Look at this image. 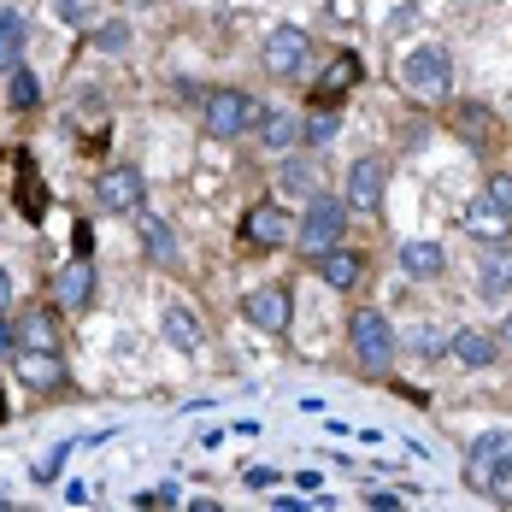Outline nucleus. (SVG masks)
I'll return each instance as SVG.
<instances>
[{
	"mask_svg": "<svg viewBox=\"0 0 512 512\" xmlns=\"http://www.w3.org/2000/svg\"><path fill=\"white\" fill-rule=\"evenodd\" d=\"M471 489H483L489 501L512 507V430H483L471 442V460H465Z\"/></svg>",
	"mask_w": 512,
	"mask_h": 512,
	"instance_id": "nucleus-1",
	"label": "nucleus"
},
{
	"mask_svg": "<svg viewBox=\"0 0 512 512\" xmlns=\"http://www.w3.org/2000/svg\"><path fill=\"white\" fill-rule=\"evenodd\" d=\"M401 89H407L412 101H448V89H454V65H448V53L436 48V42L401 53Z\"/></svg>",
	"mask_w": 512,
	"mask_h": 512,
	"instance_id": "nucleus-2",
	"label": "nucleus"
},
{
	"mask_svg": "<svg viewBox=\"0 0 512 512\" xmlns=\"http://www.w3.org/2000/svg\"><path fill=\"white\" fill-rule=\"evenodd\" d=\"M295 236H301L295 248H301L307 259L342 248V236H348V201H336V195H312L307 218H301V230H295Z\"/></svg>",
	"mask_w": 512,
	"mask_h": 512,
	"instance_id": "nucleus-3",
	"label": "nucleus"
},
{
	"mask_svg": "<svg viewBox=\"0 0 512 512\" xmlns=\"http://www.w3.org/2000/svg\"><path fill=\"white\" fill-rule=\"evenodd\" d=\"M254 124H259L254 95H242V89H212V95H206V130H212L218 142H236V136H248Z\"/></svg>",
	"mask_w": 512,
	"mask_h": 512,
	"instance_id": "nucleus-4",
	"label": "nucleus"
},
{
	"mask_svg": "<svg viewBox=\"0 0 512 512\" xmlns=\"http://www.w3.org/2000/svg\"><path fill=\"white\" fill-rule=\"evenodd\" d=\"M348 330H354V354H359L365 371H389V365H395V330H389V318H383V312L359 307Z\"/></svg>",
	"mask_w": 512,
	"mask_h": 512,
	"instance_id": "nucleus-5",
	"label": "nucleus"
},
{
	"mask_svg": "<svg viewBox=\"0 0 512 512\" xmlns=\"http://www.w3.org/2000/svg\"><path fill=\"white\" fill-rule=\"evenodd\" d=\"M89 301H95V259L77 254L71 265L53 271V307L59 312H83Z\"/></svg>",
	"mask_w": 512,
	"mask_h": 512,
	"instance_id": "nucleus-6",
	"label": "nucleus"
},
{
	"mask_svg": "<svg viewBox=\"0 0 512 512\" xmlns=\"http://www.w3.org/2000/svg\"><path fill=\"white\" fill-rule=\"evenodd\" d=\"M95 206H101V212H136V206H142V171H136V165H112V171H101Z\"/></svg>",
	"mask_w": 512,
	"mask_h": 512,
	"instance_id": "nucleus-7",
	"label": "nucleus"
},
{
	"mask_svg": "<svg viewBox=\"0 0 512 512\" xmlns=\"http://www.w3.org/2000/svg\"><path fill=\"white\" fill-rule=\"evenodd\" d=\"M289 312H295V301H289V289H283V283H265V289H254V295L242 301V318L259 324V330H271V336H283V330H289Z\"/></svg>",
	"mask_w": 512,
	"mask_h": 512,
	"instance_id": "nucleus-8",
	"label": "nucleus"
},
{
	"mask_svg": "<svg viewBox=\"0 0 512 512\" xmlns=\"http://www.w3.org/2000/svg\"><path fill=\"white\" fill-rule=\"evenodd\" d=\"M307 53H312V42H307V30H295V24H283V30L265 36V65L277 77H301L307 71Z\"/></svg>",
	"mask_w": 512,
	"mask_h": 512,
	"instance_id": "nucleus-9",
	"label": "nucleus"
},
{
	"mask_svg": "<svg viewBox=\"0 0 512 512\" xmlns=\"http://www.w3.org/2000/svg\"><path fill=\"white\" fill-rule=\"evenodd\" d=\"M283 236H289V218H283L277 201H254L242 212V242H254V248H283Z\"/></svg>",
	"mask_w": 512,
	"mask_h": 512,
	"instance_id": "nucleus-10",
	"label": "nucleus"
},
{
	"mask_svg": "<svg viewBox=\"0 0 512 512\" xmlns=\"http://www.w3.org/2000/svg\"><path fill=\"white\" fill-rule=\"evenodd\" d=\"M383 183H389V171H383V159H354V171H348V206H359V212H377V201H383Z\"/></svg>",
	"mask_w": 512,
	"mask_h": 512,
	"instance_id": "nucleus-11",
	"label": "nucleus"
},
{
	"mask_svg": "<svg viewBox=\"0 0 512 512\" xmlns=\"http://www.w3.org/2000/svg\"><path fill=\"white\" fill-rule=\"evenodd\" d=\"M12 359H18V377L30 383V389H53V383H65V365H59V354L53 348H12Z\"/></svg>",
	"mask_w": 512,
	"mask_h": 512,
	"instance_id": "nucleus-12",
	"label": "nucleus"
},
{
	"mask_svg": "<svg viewBox=\"0 0 512 512\" xmlns=\"http://www.w3.org/2000/svg\"><path fill=\"white\" fill-rule=\"evenodd\" d=\"M354 83H359V53H336V59H330V71H324V77L312 83V101H318V106L342 101V95H348Z\"/></svg>",
	"mask_w": 512,
	"mask_h": 512,
	"instance_id": "nucleus-13",
	"label": "nucleus"
},
{
	"mask_svg": "<svg viewBox=\"0 0 512 512\" xmlns=\"http://www.w3.org/2000/svg\"><path fill=\"white\" fill-rule=\"evenodd\" d=\"M12 171H18V206H24V218H42V212H48V201H42L36 154H30V148H18V154H12Z\"/></svg>",
	"mask_w": 512,
	"mask_h": 512,
	"instance_id": "nucleus-14",
	"label": "nucleus"
},
{
	"mask_svg": "<svg viewBox=\"0 0 512 512\" xmlns=\"http://www.w3.org/2000/svg\"><path fill=\"white\" fill-rule=\"evenodd\" d=\"M512 289V242H489L483 248V295L501 301Z\"/></svg>",
	"mask_w": 512,
	"mask_h": 512,
	"instance_id": "nucleus-15",
	"label": "nucleus"
},
{
	"mask_svg": "<svg viewBox=\"0 0 512 512\" xmlns=\"http://www.w3.org/2000/svg\"><path fill=\"white\" fill-rule=\"evenodd\" d=\"M159 330H165V342H171V348H183V354H195V348H201V336H206L201 318H195L189 307H165Z\"/></svg>",
	"mask_w": 512,
	"mask_h": 512,
	"instance_id": "nucleus-16",
	"label": "nucleus"
},
{
	"mask_svg": "<svg viewBox=\"0 0 512 512\" xmlns=\"http://www.w3.org/2000/svg\"><path fill=\"white\" fill-rule=\"evenodd\" d=\"M136 230H142V248H148L154 265H177V236H171V224H165V218L142 212V218H136Z\"/></svg>",
	"mask_w": 512,
	"mask_h": 512,
	"instance_id": "nucleus-17",
	"label": "nucleus"
},
{
	"mask_svg": "<svg viewBox=\"0 0 512 512\" xmlns=\"http://www.w3.org/2000/svg\"><path fill=\"white\" fill-rule=\"evenodd\" d=\"M312 265H318V277H324L330 289H354L359 271H365V265H359V254H348V248H330V254H318Z\"/></svg>",
	"mask_w": 512,
	"mask_h": 512,
	"instance_id": "nucleus-18",
	"label": "nucleus"
},
{
	"mask_svg": "<svg viewBox=\"0 0 512 512\" xmlns=\"http://www.w3.org/2000/svg\"><path fill=\"white\" fill-rule=\"evenodd\" d=\"M254 130H259V142H265V148H277V154L301 142V124H295L289 112H259V124H254Z\"/></svg>",
	"mask_w": 512,
	"mask_h": 512,
	"instance_id": "nucleus-19",
	"label": "nucleus"
},
{
	"mask_svg": "<svg viewBox=\"0 0 512 512\" xmlns=\"http://www.w3.org/2000/svg\"><path fill=\"white\" fill-rule=\"evenodd\" d=\"M448 348L460 354V365H495V354H501V348H495V342H489L483 330H460V336H454Z\"/></svg>",
	"mask_w": 512,
	"mask_h": 512,
	"instance_id": "nucleus-20",
	"label": "nucleus"
},
{
	"mask_svg": "<svg viewBox=\"0 0 512 512\" xmlns=\"http://www.w3.org/2000/svg\"><path fill=\"white\" fill-rule=\"evenodd\" d=\"M18 53H24V18L0 6V71H12V65H18Z\"/></svg>",
	"mask_w": 512,
	"mask_h": 512,
	"instance_id": "nucleus-21",
	"label": "nucleus"
},
{
	"mask_svg": "<svg viewBox=\"0 0 512 512\" xmlns=\"http://www.w3.org/2000/svg\"><path fill=\"white\" fill-rule=\"evenodd\" d=\"M336 130H342L336 106H318L307 124H301V142H307V148H330V142H336Z\"/></svg>",
	"mask_w": 512,
	"mask_h": 512,
	"instance_id": "nucleus-22",
	"label": "nucleus"
},
{
	"mask_svg": "<svg viewBox=\"0 0 512 512\" xmlns=\"http://www.w3.org/2000/svg\"><path fill=\"white\" fill-rule=\"evenodd\" d=\"M401 265H407L412 277H436V271H442V248H436V242H407V248H401Z\"/></svg>",
	"mask_w": 512,
	"mask_h": 512,
	"instance_id": "nucleus-23",
	"label": "nucleus"
},
{
	"mask_svg": "<svg viewBox=\"0 0 512 512\" xmlns=\"http://www.w3.org/2000/svg\"><path fill=\"white\" fill-rule=\"evenodd\" d=\"M465 224H471V236H483V248H489V242H507V236H501V212H495L489 201L471 206V212H465Z\"/></svg>",
	"mask_w": 512,
	"mask_h": 512,
	"instance_id": "nucleus-24",
	"label": "nucleus"
},
{
	"mask_svg": "<svg viewBox=\"0 0 512 512\" xmlns=\"http://www.w3.org/2000/svg\"><path fill=\"white\" fill-rule=\"evenodd\" d=\"M6 101L18 106V112H30V106L42 101V89H36V77H30V71H18V65H12V83H6Z\"/></svg>",
	"mask_w": 512,
	"mask_h": 512,
	"instance_id": "nucleus-25",
	"label": "nucleus"
},
{
	"mask_svg": "<svg viewBox=\"0 0 512 512\" xmlns=\"http://www.w3.org/2000/svg\"><path fill=\"white\" fill-rule=\"evenodd\" d=\"M18 336H24V348H53V336H59V330H53L48 312H36V318H30V324H24Z\"/></svg>",
	"mask_w": 512,
	"mask_h": 512,
	"instance_id": "nucleus-26",
	"label": "nucleus"
},
{
	"mask_svg": "<svg viewBox=\"0 0 512 512\" xmlns=\"http://www.w3.org/2000/svg\"><path fill=\"white\" fill-rule=\"evenodd\" d=\"M407 348H412L418 359H436L442 348H448V342H442V330H430V324H418V330L407 336Z\"/></svg>",
	"mask_w": 512,
	"mask_h": 512,
	"instance_id": "nucleus-27",
	"label": "nucleus"
},
{
	"mask_svg": "<svg viewBox=\"0 0 512 512\" xmlns=\"http://www.w3.org/2000/svg\"><path fill=\"white\" fill-rule=\"evenodd\" d=\"M489 206L501 212V218H512V177L501 171V177H489Z\"/></svg>",
	"mask_w": 512,
	"mask_h": 512,
	"instance_id": "nucleus-28",
	"label": "nucleus"
},
{
	"mask_svg": "<svg viewBox=\"0 0 512 512\" xmlns=\"http://www.w3.org/2000/svg\"><path fill=\"white\" fill-rule=\"evenodd\" d=\"M53 12H59L65 24H89V0H53Z\"/></svg>",
	"mask_w": 512,
	"mask_h": 512,
	"instance_id": "nucleus-29",
	"label": "nucleus"
},
{
	"mask_svg": "<svg viewBox=\"0 0 512 512\" xmlns=\"http://www.w3.org/2000/svg\"><path fill=\"white\" fill-rule=\"evenodd\" d=\"M124 42H130V30H124V24H106L101 36H95V48H101V53H118Z\"/></svg>",
	"mask_w": 512,
	"mask_h": 512,
	"instance_id": "nucleus-30",
	"label": "nucleus"
},
{
	"mask_svg": "<svg viewBox=\"0 0 512 512\" xmlns=\"http://www.w3.org/2000/svg\"><path fill=\"white\" fill-rule=\"evenodd\" d=\"M454 124H460L465 136H483V130H489V118H483V112H460Z\"/></svg>",
	"mask_w": 512,
	"mask_h": 512,
	"instance_id": "nucleus-31",
	"label": "nucleus"
},
{
	"mask_svg": "<svg viewBox=\"0 0 512 512\" xmlns=\"http://www.w3.org/2000/svg\"><path fill=\"white\" fill-rule=\"evenodd\" d=\"M283 183H289V189H312V171H307V165H289V171H283Z\"/></svg>",
	"mask_w": 512,
	"mask_h": 512,
	"instance_id": "nucleus-32",
	"label": "nucleus"
},
{
	"mask_svg": "<svg viewBox=\"0 0 512 512\" xmlns=\"http://www.w3.org/2000/svg\"><path fill=\"white\" fill-rule=\"evenodd\" d=\"M271 483H277V471H271V465H254V471H248V489H271Z\"/></svg>",
	"mask_w": 512,
	"mask_h": 512,
	"instance_id": "nucleus-33",
	"label": "nucleus"
},
{
	"mask_svg": "<svg viewBox=\"0 0 512 512\" xmlns=\"http://www.w3.org/2000/svg\"><path fill=\"white\" fill-rule=\"evenodd\" d=\"M12 348H18V330H12V324H6V312H0V354H12Z\"/></svg>",
	"mask_w": 512,
	"mask_h": 512,
	"instance_id": "nucleus-34",
	"label": "nucleus"
},
{
	"mask_svg": "<svg viewBox=\"0 0 512 512\" xmlns=\"http://www.w3.org/2000/svg\"><path fill=\"white\" fill-rule=\"evenodd\" d=\"M12 307V277H6V271H0V312Z\"/></svg>",
	"mask_w": 512,
	"mask_h": 512,
	"instance_id": "nucleus-35",
	"label": "nucleus"
},
{
	"mask_svg": "<svg viewBox=\"0 0 512 512\" xmlns=\"http://www.w3.org/2000/svg\"><path fill=\"white\" fill-rule=\"evenodd\" d=\"M501 348L512 354V312H507V324H501Z\"/></svg>",
	"mask_w": 512,
	"mask_h": 512,
	"instance_id": "nucleus-36",
	"label": "nucleus"
},
{
	"mask_svg": "<svg viewBox=\"0 0 512 512\" xmlns=\"http://www.w3.org/2000/svg\"><path fill=\"white\" fill-rule=\"evenodd\" d=\"M0 418H6V401H0Z\"/></svg>",
	"mask_w": 512,
	"mask_h": 512,
	"instance_id": "nucleus-37",
	"label": "nucleus"
}]
</instances>
